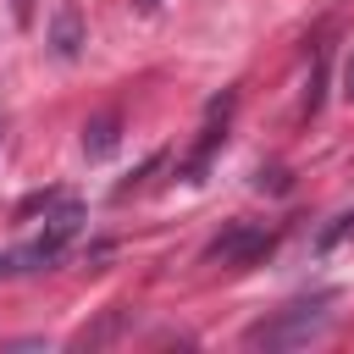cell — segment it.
<instances>
[{
    "label": "cell",
    "mask_w": 354,
    "mask_h": 354,
    "mask_svg": "<svg viewBox=\"0 0 354 354\" xmlns=\"http://www.w3.org/2000/svg\"><path fill=\"white\" fill-rule=\"evenodd\" d=\"M271 243H277V232H266V227H249V221H238V227H227L210 249H205V260H221V266H232V271H243V266H254L260 254H271Z\"/></svg>",
    "instance_id": "obj_2"
},
{
    "label": "cell",
    "mask_w": 354,
    "mask_h": 354,
    "mask_svg": "<svg viewBox=\"0 0 354 354\" xmlns=\"http://www.w3.org/2000/svg\"><path fill=\"white\" fill-rule=\"evenodd\" d=\"M50 50L61 61H72L83 50V11H77V0H61L55 6V17H50Z\"/></svg>",
    "instance_id": "obj_3"
},
{
    "label": "cell",
    "mask_w": 354,
    "mask_h": 354,
    "mask_svg": "<svg viewBox=\"0 0 354 354\" xmlns=\"http://www.w3.org/2000/svg\"><path fill=\"white\" fill-rule=\"evenodd\" d=\"M155 6H160V0H138V11H155Z\"/></svg>",
    "instance_id": "obj_6"
},
{
    "label": "cell",
    "mask_w": 354,
    "mask_h": 354,
    "mask_svg": "<svg viewBox=\"0 0 354 354\" xmlns=\"http://www.w3.org/2000/svg\"><path fill=\"white\" fill-rule=\"evenodd\" d=\"M332 299L337 293H310V299H293V304H282L277 315H266V321H254L249 332H243V343L249 348H299V343H310V337H321L326 332V321H332Z\"/></svg>",
    "instance_id": "obj_1"
},
{
    "label": "cell",
    "mask_w": 354,
    "mask_h": 354,
    "mask_svg": "<svg viewBox=\"0 0 354 354\" xmlns=\"http://www.w3.org/2000/svg\"><path fill=\"white\" fill-rule=\"evenodd\" d=\"M116 133H122V116H111V111L94 116V122L83 127V155H88V160H105V155L116 149Z\"/></svg>",
    "instance_id": "obj_4"
},
{
    "label": "cell",
    "mask_w": 354,
    "mask_h": 354,
    "mask_svg": "<svg viewBox=\"0 0 354 354\" xmlns=\"http://www.w3.org/2000/svg\"><path fill=\"white\" fill-rule=\"evenodd\" d=\"M343 94L354 100V55H348V66H343Z\"/></svg>",
    "instance_id": "obj_5"
}]
</instances>
